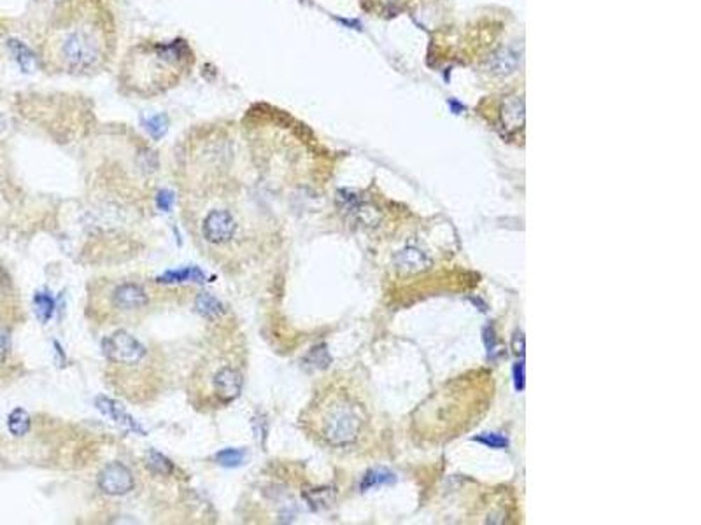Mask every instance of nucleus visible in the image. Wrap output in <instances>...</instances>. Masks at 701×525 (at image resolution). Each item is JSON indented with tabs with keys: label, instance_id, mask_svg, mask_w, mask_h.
Returning a JSON list of instances; mask_svg holds the SVG:
<instances>
[{
	"label": "nucleus",
	"instance_id": "9b49d317",
	"mask_svg": "<svg viewBox=\"0 0 701 525\" xmlns=\"http://www.w3.org/2000/svg\"><path fill=\"white\" fill-rule=\"evenodd\" d=\"M30 427H32V420H30L28 411L23 410V408H14L7 417V429L13 436H25V434H28Z\"/></svg>",
	"mask_w": 701,
	"mask_h": 525
},
{
	"label": "nucleus",
	"instance_id": "2eb2a0df",
	"mask_svg": "<svg viewBox=\"0 0 701 525\" xmlns=\"http://www.w3.org/2000/svg\"><path fill=\"white\" fill-rule=\"evenodd\" d=\"M36 303H37V312H39L40 319H43V321H48V319L51 317V314H53V299H51L50 296L37 294Z\"/></svg>",
	"mask_w": 701,
	"mask_h": 525
},
{
	"label": "nucleus",
	"instance_id": "423d86ee",
	"mask_svg": "<svg viewBox=\"0 0 701 525\" xmlns=\"http://www.w3.org/2000/svg\"><path fill=\"white\" fill-rule=\"evenodd\" d=\"M239 223L230 209H211L202 219V236L211 245H227L237 236Z\"/></svg>",
	"mask_w": 701,
	"mask_h": 525
},
{
	"label": "nucleus",
	"instance_id": "f8f14e48",
	"mask_svg": "<svg viewBox=\"0 0 701 525\" xmlns=\"http://www.w3.org/2000/svg\"><path fill=\"white\" fill-rule=\"evenodd\" d=\"M428 258L423 253H419L418 249H405L402 254L398 256V265L400 268L407 270V272H419V270L425 268V265H428Z\"/></svg>",
	"mask_w": 701,
	"mask_h": 525
},
{
	"label": "nucleus",
	"instance_id": "6e6552de",
	"mask_svg": "<svg viewBox=\"0 0 701 525\" xmlns=\"http://www.w3.org/2000/svg\"><path fill=\"white\" fill-rule=\"evenodd\" d=\"M99 489L107 496H125L135 487L134 472L123 463H111L99 472Z\"/></svg>",
	"mask_w": 701,
	"mask_h": 525
},
{
	"label": "nucleus",
	"instance_id": "1a4fd4ad",
	"mask_svg": "<svg viewBox=\"0 0 701 525\" xmlns=\"http://www.w3.org/2000/svg\"><path fill=\"white\" fill-rule=\"evenodd\" d=\"M519 52L512 48H504L491 55L489 58V72L494 76H509L519 65Z\"/></svg>",
	"mask_w": 701,
	"mask_h": 525
},
{
	"label": "nucleus",
	"instance_id": "f03ea898",
	"mask_svg": "<svg viewBox=\"0 0 701 525\" xmlns=\"http://www.w3.org/2000/svg\"><path fill=\"white\" fill-rule=\"evenodd\" d=\"M300 426L323 448L352 450L372 433V411L354 382L333 377L314 392L300 415Z\"/></svg>",
	"mask_w": 701,
	"mask_h": 525
},
{
	"label": "nucleus",
	"instance_id": "20e7f679",
	"mask_svg": "<svg viewBox=\"0 0 701 525\" xmlns=\"http://www.w3.org/2000/svg\"><path fill=\"white\" fill-rule=\"evenodd\" d=\"M202 391L197 394L200 403L205 407H228L241 396L244 387L242 365H237L227 355H219L209 365H204V382H200Z\"/></svg>",
	"mask_w": 701,
	"mask_h": 525
},
{
	"label": "nucleus",
	"instance_id": "f3484780",
	"mask_svg": "<svg viewBox=\"0 0 701 525\" xmlns=\"http://www.w3.org/2000/svg\"><path fill=\"white\" fill-rule=\"evenodd\" d=\"M9 352V336H7L6 331L0 329V359H4Z\"/></svg>",
	"mask_w": 701,
	"mask_h": 525
},
{
	"label": "nucleus",
	"instance_id": "7ed1b4c3",
	"mask_svg": "<svg viewBox=\"0 0 701 525\" xmlns=\"http://www.w3.org/2000/svg\"><path fill=\"white\" fill-rule=\"evenodd\" d=\"M195 65L197 55L183 37L142 39L119 60L118 92L126 99H158L179 88Z\"/></svg>",
	"mask_w": 701,
	"mask_h": 525
},
{
	"label": "nucleus",
	"instance_id": "dca6fc26",
	"mask_svg": "<svg viewBox=\"0 0 701 525\" xmlns=\"http://www.w3.org/2000/svg\"><path fill=\"white\" fill-rule=\"evenodd\" d=\"M242 459H244V452H241V450L228 448L223 450L221 453H217V460H219L221 464H224V466H235V464L242 463Z\"/></svg>",
	"mask_w": 701,
	"mask_h": 525
},
{
	"label": "nucleus",
	"instance_id": "0eeeda50",
	"mask_svg": "<svg viewBox=\"0 0 701 525\" xmlns=\"http://www.w3.org/2000/svg\"><path fill=\"white\" fill-rule=\"evenodd\" d=\"M109 303H111L112 312L119 315H137L148 309L149 298L141 284L121 282L112 287Z\"/></svg>",
	"mask_w": 701,
	"mask_h": 525
},
{
	"label": "nucleus",
	"instance_id": "f257e3e1",
	"mask_svg": "<svg viewBox=\"0 0 701 525\" xmlns=\"http://www.w3.org/2000/svg\"><path fill=\"white\" fill-rule=\"evenodd\" d=\"M119 21L112 0H58L39 43L50 72L95 77L118 56Z\"/></svg>",
	"mask_w": 701,
	"mask_h": 525
},
{
	"label": "nucleus",
	"instance_id": "4468645a",
	"mask_svg": "<svg viewBox=\"0 0 701 525\" xmlns=\"http://www.w3.org/2000/svg\"><path fill=\"white\" fill-rule=\"evenodd\" d=\"M197 309L205 317H214V315L221 314V303L216 298H212L211 294H202L197 302Z\"/></svg>",
	"mask_w": 701,
	"mask_h": 525
},
{
	"label": "nucleus",
	"instance_id": "39448f33",
	"mask_svg": "<svg viewBox=\"0 0 701 525\" xmlns=\"http://www.w3.org/2000/svg\"><path fill=\"white\" fill-rule=\"evenodd\" d=\"M102 350L106 359L111 365L135 368L142 365V361L148 355V348L141 343L135 336L126 331H116L107 336L102 343Z\"/></svg>",
	"mask_w": 701,
	"mask_h": 525
},
{
	"label": "nucleus",
	"instance_id": "9d476101",
	"mask_svg": "<svg viewBox=\"0 0 701 525\" xmlns=\"http://www.w3.org/2000/svg\"><path fill=\"white\" fill-rule=\"evenodd\" d=\"M501 121L507 130H519L524 125V102L521 96H509L501 109Z\"/></svg>",
	"mask_w": 701,
	"mask_h": 525
},
{
	"label": "nucleus",
	"instance_id": "ddd939ff",
	"mask_svg": "<svg viewBox=\"0 0 701 525\" xmlns=\"http://www.w3.org/2000/svg\"><path fill=\"white\" fill-rule=\"evenodd\" d=\"M148 468L151 471L158 472V475H170L174 471V464L167 459V457L162 455V453L155 452L151 450L148 455Z\"/></svg>",
	"mask_w": 701,
	"mask_h": 525
}]
</instances>
